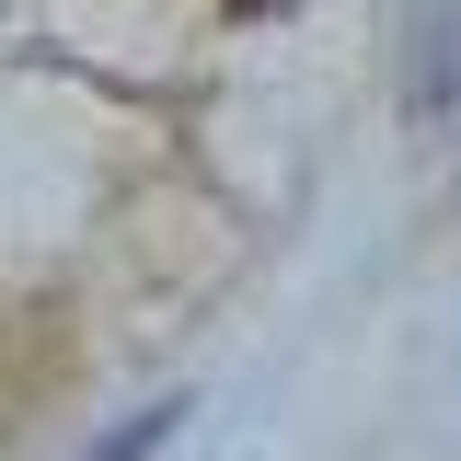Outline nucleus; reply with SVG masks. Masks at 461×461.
Instances as JSON below:
<instances>
[{
    "label": "nucleus",
    "mask_w": 461,
    "mask_h": 461,
    "mask_svg": "<svg viewBox=\"0 0 461 461\" xmlns=\"http://www.w3.org/2000/svg\"><path fill=\"white\" fill-rule=\"evenodd\" d=\"M415 115L450 127L461 115V0H427V58H415Z\"/></svg>",
    "instance_id": "f257e3e1"
},
{
    "label": "nucleus",
    "mask_w": 461,
    "mask_h": 461,
    "mask_svg": "<svg viewBox=\"0 0 461 461\" xmlns=\"http://www.w3.org/2000/svg\"><path fill=\"white\" fill-rule=\"evenodd\" d=\"M173 415H185V403H150V415H127V427H115V438H104L93 461H150V450L173 438Z\"/></svg>",
    "instance_id": "f03ea898"
},
{
    "label": "nucleus",
    "mask_w": 461,
    "mask_h": 461,
    "mask_svg": "<svg viewBox=\"0 0 461 461\" xmlns=\"http://www.w3.org/2000/svg\"><path fill=\"white\" fill-rule=\"evenodd\" d=\"M230 12H277V0H230Z\"/></svg>",
    "instance_id": "7ed1b4c3"
}]
</instances>
